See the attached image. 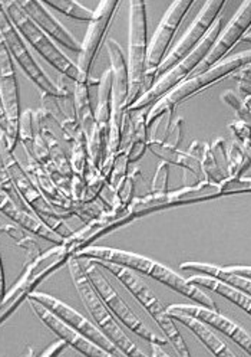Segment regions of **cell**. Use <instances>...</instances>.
Wrapping results in <instances>:
<instances>
[{"label":"cell","mask_w":251,"mask_h":357,"mask_svg":"<svg viewBox=\"0 0 251 357\" xmlns=\"http://www.w3.org/2000/svg\"><path fill=\"white\" fill-rule=\"evenodd\" d=\"M42 3L78 22H88L89 24L94 17V10L85 8L79 2H75V0H43Z\"/></svg>","instance_id":"28"},{"label":"cell","mask_w":251,"mask_h":357,"mask_svg":"<svg viewBox=\"0 0 251 357\" xmlns=\"http://www.w3.org/2000/svg\"><path fill=\"white\" fill-rule=\"evenodd\" d=\"M2 6L9 20L12 22V25L19 32V35L24 38V40L28 42L35 51L42 55L43 59H47L67 81L75 84L78 81L76 63L67 58L58 48V45L33 24L16 0H3Z\"/></svg>","instance_id":"9"},{"label":"cell","mask_w":251,"mask_h":357,"mask_svg":"<svg viewBox=\"0 0 251 357\" xmlns=\"http://www.w3.org/2000/svg\"><path fill=\"white\" fill-rule=\"evenodd\" d=\"M194 5V0H175L170 5L164 17L159 22V25L148 45L147 52V71L144 77L143 94L155 84V71L165 58L170 51V45L181 25V22L186 19L187 13Z\"/></svg>","instance_id":"13"},{"label":"cell","mask_w":251,"mask_h":357,"mask_svg":"<svg viewBox=\"0 0 251 357\" xmlns=\"http://www.w3.org/2000/svg\"><path fill=\"white\" fill-rule=\"evenodd\" d=\"M106 50L111 59L112 71V94H111V120L106 139V154L101 170L104 176L108 173L112 159L121 150L122 127L127 109V100L129 94V75L128 63L120 43L113 39L106 40Z\"/></svg>","instance_id":"4"},{"label":"cell","mask_w":251,"mask_h":357,"mask_svg":"<svg viewBox=\"0 0 251 357\" xmlns=\"http://www.w3.org/2000/svg\"><path fill=\"white\" fill-rule=\"evenodd\" d=\"M0 154H2L3 165L15 186V190L17 192L19 197L24 200L26 208L60 238H70L74 234L72 229L66 225L60 213L43 197L29 173L17 162L15 153L9 150L2 142H0Z\"/></svg>","instance_id":"6"},{"label":"cell","mask_w":251,"mask_h":357,"mask_svg":"<svg viewBox=\"0 0 251 357\" xmlns=\"http://www.w3.org/2000/svg\"><path fill=\"white\" fill-rule=\"evenodd\" d=\"M222 100L230 105L232 108H234L236 109V113L240 116V117H244V120H245V123H248V116H250V104H248V101H250V96L245 98V104L241 101V98L237 96V94H234L233 91H225L224 94H222Z\"/></svg>","instance_id":"32"},{"label":"cell","mask_w":251,"mask_h":357,"mask_svg":"<svg viewBox=\"0 0 251 357\" xmlns=\"http://www.w3.org/2000/svg\"><path fill=\"white\" fill-rule=\"evenodd\" d=\"M167 314L172 320L181 323L182 326H186L188 330H191L194 336L205 347H207L214 356H217V357H236V354L225 346V343L221 339H218L216 336V334L209 328L207 324H204L202 321L197 320L195 317H191L188 314H182V312H177V311H167Z\"/></svg>","instance_id":"24"},{"label":"cell","mask_w":251,"mask_h":357,"mask_svg":"<svg viewBox=\"0 0 251 357\" xmlns=\"http://www.w3.org/2000/svg\"><path fill=\"white\" fill-rule=\"evenodd\" d=\"M28 298H32L39 304H42L43 307H47L56 317H59L67 326L81 333L82 336H85L90 342H94L97 346H99L113 357H124V354L117 349V346L113 344L95 324H92L88 319H85L81 312H78L71 305L65 304L63 301H60L59 298L51 294L40 293V291H33Z\"/></svg>","instance_id":"16"},{"label":"cell","mask_w":251,"mask_h":357,"mask_svg":"<svg viewBox=\"0 0 251 357\" xmlns=\"http://www.w3.org/2000/svg\"><path fill=\"white\" fill-rule=\"evenodd\" d=\"M28 301L32 311L39 317V320L49 330H52L58 336V339H62L67 346H71L72 349L78 350L79 353L88 357H113L112 354H109L108 351L97 346L94 342H90L89 339L82 336L81 333L67 326L65 321L56 317L54 312H51L47 307H43L42 304H39L32 298H28Z\"/></svg>","instance_id":"20"},{"label":"cell","mask_w":251,"mask_h":357,"mask_svg":"<svg viewBox=\"0 0 251 357\" xmlns=\"http://www.w3.org/2000/svg\"><path fill=\"white\" fill-rule=\"evenodd\" d=\"M120 0H104L94 10V17L89 22V26L83 42L81 43L79 59L76 63L78 81L90 84V70H92L97 55L102 47V42L111 28L112 19L117 15Z\"/></svg>","instance_id":"14"},{"label":"cell","mask_w":251,"mask_h":357,"mask_svg":"<svg viewBox=\"0 0 251 357\" xmlns=\"http://www.w3.org/2000/svg\"><path fill=\"white\" fill-rule=\"evenodd\" d=\"M67 344L62 340V339H58L56 342H54L48 349H44L43 351H42V354L40 356H47V357H55V356H59L63 350H65V347H66Z\"/></svg>","instance_id":"35"},{"label":"cell","mask_w":251,"mask_h":357,"mask_svg":"<svg viewBox=\"0 0 251 357\" xmlns=\"http://www.w3.org/2000/svg\"><path fill=\"white\" fill-rule=\"evenodd\" d=\"M0 35L3 38V42L12 59L19 63L20 68L25 71L29 79L40 89L42 94L52 96L58 100H65L70 97V93H67L66 89L58 86L47 74L43 73V70L31 54L26 42L12 25V22L9 20L6 12L3 10L2 2H0Z\"/></svg>","instance_id":"12"},{"label":"cell","mask_w":251,"mask_h":357,"mask_svg":"<svg viewBox=\"0 0 251 357\" xmlns=\"http://www.w3.org/2000/svg\"><path fill=\"white\" fill-rule=\"evenodd\" d=\"M67 266H70V274L72 277L74 285L76 291L88 310V312L92 316L97 327L105 334V336L117 346V349L128 357H145V354L135 346V343L127 336L124 330L120 327L118 321L113 317L109 308L101 300L99 294L94 285L90 284L81 259L71 257L67 259Z\"/></svg>","instance_id":"2"},{"label":"cell","mask_w":251,"mask_h":357,"mask_svg":"<svg viewBox=\"0 0 251 357\" xmlns=\"http://www.w3.org/2000/svg\"><path fill=\"white\" fill-rule=\"evenodd\" d=\"M72 257L78 259H94V261H106L124 265L135 273H141L145 275L152 277L154 280L159 281L161 284L167 285L168 288L174 289L178 294L186 296L187 298L195 301L198 305H204L207 308L218 310L214 300H211L202 289L197 285L190 284L186 278L179 277L165 265L159 264L151 258L117 250V248H108V247H94V245H88V247L79 250Z\"/></svg>","instance_id":"1"},{"label":"cell","mask_w":251,"mask_h":357,"mask_svg":"<svg viewBox=\"0 0 251 357\" xmlns=\"http://www.w3.org/2000/svg\"><path fill=\"white\" fill-rule=\"evenodd\" d=\"M0 142H2L9 150H15L17 142L15 140L6 113H5V108H3V101L2 97H0Z\"/></svg>","instance_id":"30"},{"label":"cell","mask_w":251,"mask_h":357,"mask_svg":"<svg viewBox=\"0 0 251 357\" xmlns=\"http://www.w3.org/2000/svg\"><path fill=\"white\" fill-rule=\"evenodd\" d=\"M250 24H251V0H245V2L236 12L233 19L230 20V24L220 31L217 39L213 43V47L210 48L207 55L202 58V61L197 65V68L194 70L191 77L209 71L214 65L221 62L227 56V54L234 48V45L238 40H243L244 33L250 29Z\"/></svg>","instance_id":"17"},{"label":"cell","mask_w":251,"mask_h":357,"mask_svg":"<svg viewBox=\"0 0 251 357\" xmlns=\"http://www.w3.org/2000/svg\"><path fill=\"white\" fill-rule=\"evenodd\" d=\"M248 160H250L248 158L244 159L243 144L238 146L237 143H234L232 146V151H230V167H228V170H230V177H237L244 170L243 162L248 163Z\"/></svg>","instance_id":"33"},{"label":"cell","mask_w":251,"mask_h":357,"mask_svg":"<svg viewBox=\"0 0 251 357\" xmlns=\"http://www.w3.org/2000/svg\"><path fill=\"white\" fill-rule=\"evenodd\" d=\"M187 281L200 288H207L210 291L224 297L225 300L240 307L245 314H250L251 312V294H245L230 284H225L222 281H218L213 277L204 275V274H194L193 277L187 278Z\"/></svg>","instance_id":"25"},{"label":"cell","mask_w":251,"mask_h":357,"mask_svg":"<svg viewBox=\"0 0 251 357\" xmlns=\"http://www.w3.org/2000/svg\"><path fill=\"white\" fill-rule=\"evenodd\" d=\"M111 94H112V71L106 70L98 82V105L95 111V124L109 130L111 120Z\"/></svg>","instance_id":"27"},{"label":"cell","mask_w":251,"mask_h":357,"mask_svg":"<svg viewBox=\"0 0 251 357\" xmlns=\"http://www.w3.org/2000/svg\"><path fill=\"white\" fill-rule=\"evenodd\" d=\"M250 61H251V52H250V50H247L234 56L224 58L221 62L214 65L213 68H210L209 71L194 75V77L186 79L184 82H181L178 86L171 89L168 94H165L161 100L156 101L154 104V107L148 111L147 127L149 128V126H152L158 119H161L165 113L171 114L174 108L181 101L193 97L194 94L200 93L201 89L211 86L216 82H220L222 78L234 74L237 70L241 68V66L248 65Z\"/></svg>","instance_id":"7"},{"label":"cell","mask_w":251,"mask_h":357,"mask_svg":"<svg viewBox=\"0 0 251 357\" xmlns=\"http://www.w3.org/2000/svg\"><path fill=\"white\" fill-rule=\"evenodd\" d=\"M167 311H177L182 312V314H188L191 317H195L197 320L202 321L217 331H220L224 336L230 337L237 346H240L248 356H251V337L250 334L241 328L234 321L228 320L222 314H220L218 310L207 308L204 305H194V304H172L165 308Z\"/></svg>","instance_id":"18"},{"label":"cell","mask_w":251,"mask_h":357,"mask_svg":"<svg viewBox=\"0 0 251 357\" xmlns=\"http://www.w3.org/2000/svg\"><path fill=\"white\" fill-rule=\"evenodd\" d=\"M0 97L3 101L5 113L12 130V134L16 142L19 131L20 120V98H19V86L13 59L6 48L2 35H0Z\"/></svg>","instance_id":"19"},{"label":"cell","mask_w":251,"mask_h":357,"mask_svg":"<svg viewBox=\"0 0 251 357\" xmlns=\"http://www.w3.org/2000/svg\"><path fill=\"white\" fill-rule=\"evenodd\" d=\"M225 3V0H209V2H205L202 5L198 15L193 20V24L186 31V33L174 45L172 50L168 51L164 61L159 63L155 71V78L167 73L177 62L187 56L197 47L201 39L205 36V33L209 32L216 19L222 15Z\"/></svg>","instance_id":"15"},{"label":"cell","mask_w":251,"mask_h":357,"mask_svg":"<svg viewBox=\"0 0 251 357\" xmlns=\"http://www.w3.org/2000/svg\"><path fill=\"white\" fill-rule=\"evenodd\" d=\"M147 5L144 0L129 2V48H128V75L129 94L127 108L143 96L144 77L147 71Z\"/></svg>","instance_id":"10"},{"label":"cell","mask_w":251,"mask_h":357,"mask_svg":"<svg viewBox=\"0 0 251 357\" xmlns=\"http://www.w3.org/2000/svg\"><path fill=\"white\" fill-rule=\"evenodd\" d=\"M167 178H168V165L161 163L158 166L156 176L154 181V192L158 195H163L167 192Z\"/></svg>","instance_id":"34"},{"label":"cell","mask_w":251,"mask_h":357,"mask_svg":"<svg viewBox=\"0 0 251 357\" xmlns=\"http://www.w3.org/2000/svg\"><path fill=\"white\" fill-rule=\"evenodd\" d=\"M0 188H2L5 192H8V195L15 200V202H16L22 209L29 211V209L26 208V205L24 204V200H22V199L19 197L17 192L15 190V186H13V183H12V181H10V177H9L8 172H6V167H5V165H3L2 154H0ZM29 212H31V211H29Z\"/></svg>","instance_id":"31"},{"label":"cell","mask_w":251,"mask_h":357,"mask_svg":"<svg viewBox=\"0 0 251 357\" xmlns=\"http://www.w3.org/2000/svg\"><path fill=\"white\" fill-rule=\"evenodd\" d=\"M83 270L99 294L101 300L105 303V305L109 308V311L117 317L124 326H127L133 334L144 339L148 343H158V344H167L168 340L164 337H159L154 331H151L132 311V308L124 301V298L115 291L109 281L105 278L104 273L101 271V266L94 259H85Z\"/></svg>","instance_id":"11"},{"label":"cell","mask_w":251,"mask_h":357,"mask_svg":"<svg viewBox=\"0 0 251 357\" xmlns=\"http://www.w3.org/2000/svg\"><path fill=\"white\" fill-rule=\"evenodd\" d=\"M181 270L213 277L218 281L233 285L234 288L240 289V291L245 294H251V280H250L251 270L247 265L220 266V265L205 264V262H182Z\"/></svg>","instance_id":"23"},{"label":"cell","mask_w":251,"mask_h":357,"mask_svg":"<svg viewBox=\"0 0 251 357\" xmlns=\"http://www.w3.org/2000/svg\"><path fill=\"white\" fill-rule=\"evenodd\" d=\"M221 29H222V17L218 16L197 47L187 56H184L179 62H177L172 68H170L163 75H159L155 84L148 89V91L144 93L132 105H129L127 111L149 108L156 101L161 100L165 94H168L171 89H174L186 79H188L193 75L194 70L197 68V65L202 61V58L207 55V52L213 47V43L217 39Z\"/></svg>","instance_id":"8"},{"label":"cell","mask_w":251,"mask_h":357,"mask_svg":"<svg viewBox=\"0 0 251 357\" xmlns=\"http://www.w3.org/2000/svg\"><path fill=\"white\" fill-rule=\"evenodd\" d=\"M5 293H6V281H5V271H3L2 258H0V301H2Z\"/></svg>","instance_id":"36"},{"label":"cell","mask_w":251,"mask_h":357,"mask_svg":"<svg viewBox=\"0 0 251 357\" xmlns=\"http://www.w3.org/2000/svg\"><path fill=\"white\" fill-rule=\"evenodd\" d=\"M101 268H105L113 277H115L128 291L141 303V305L145 308L148 314L154 319V321L158 324V327L163 330L165 339L168 343L172 344L174 350L179 357H190V350L182 339L179 330L177 328L175 320H172L168 314L165 307L156 298V296L152 293V289L148 287V284L136 274L135 271L129 270V268L106 262V261H95Z\"/></svg>","instance_id":"3"},{"label":"cell","mask_w":251,"mask_h":357,"mask_svg":"<svg viewBox=\"0 0 251 357\" xmlns=\"http://www.w3.org/2000/svg\"><path fill=\"white\" fill-rule=\"evenodd\" d=\"M16 2L33 24L42 32L47 33L56 45L79 54L81 42L60 24L42 2H39V0H16Z\"/></svg>","instance_id":"21"},{"label":"cell","mask_w":251,"mask_h":357,"mask_svg":"<svg viewBox=\"0 0 251 357\" xmlns=\"http://www.w3.org/2000/svg\"><path fill=\"white\" fill-rule=\"evenodd\" d=\"M71 257V252L62 242L47 252H40L36 258L28 261L24 274L20 275L9 291L5 293L2 301H0V324H3L10 314H13L22 301L28 300V297L36 291V288L43 280H47V277L59 270Z\"/></svg>","instance_id":"5"},{"label":"cell","mask_w":251,"mask_h":357,"mask_svg":"<svg viewBox=\"0 0 251 357\" xmlns=\"http://www.w3.org/2000/svg\"><path fill=\"white\" fill-rule=\"evenodd\" d=\"M74 85H75L74 100H75L76 121L88 139L95 127V114L92 113V107H90V98H89V85L90 84L75 82Z\"/></svg>","instance_id":"26"},{"label":"cell","mask_w":251,"mask_h":357,"mask_svg":"<svg viewBox=\"0 0 251 357\" xmlns=\"http://www.w3.org/2000/svg\"><path fill=\"white\" fill-rule=\"evenodd\" d=\"M71 146H72V154H71L70 163H71L72 173L85 178L86 169H88V139L82 130L71 142Z\"/></svg>","instance_id":"29"},{"label":"cell","mask_w":251,"mask_h":357,"mask_svg":"<svg viewBox=\"0 0 251 357\" xmlns=\"http://www.w3.org/2000/svg\"><path fill=\"white\" fill-rule=\"evenodd\" d=\"M0 213H3L6 218L15 222L17 227L24 228L25 231H28L35 236H39L48 242H54L55 245H59L63 242V238H60L58 234L51 231L32 212L22 209L8 195V192H5L2 188H0Z\"/></svg>","instance_id":"22"}]
</instances>
